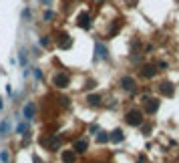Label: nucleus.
<instances>
[{
  "mask_svg": "<svg viewBox=\"0 0 179 163\" xmlns=\"http://www.w3.org/2000/svg\"><path fill=\"white\" fill-rule=\"evenodd\" d=\"M123 87L133 91V89H135V81H133V79H123Z\"/></svg>",
  "mask_w": 179,
  "mask_h": 163,
  "instance_id": "nucleus-5",
  "label": "nucleus"
},
{
  "mask_svg": "<svg viewBox=\"0 0 179 163\" xmlns=\"http://www.w3.org/2000/svg\"><path fill=\"white\" fill-rule=\"evenodd\" d=\"M67 77H65V75H58V77H56L55 79V83H56V87H65V85H67Z\"/></svg>",
  "mask_w": 179,
  "mask_h": 163,
  "instance_id": "nucleus-4",
  "label": "nucleus"
},
{
  "mask_svg": "<svg viewBox=\"0 0 179 163\" xmlns=\"http://www.w3.org/2000/svg\"><path fill=\"white\" fill-rule=\"evenodd\" d=\"M127 121H129V123H133V125H139V123H141V119H139V113H129Z\"/></svg>",
  "mask_w": 179,
  "mask_h": 163,
  "instance_id": "nucleus-2",
  "label": "nucleus"
},
{
  "mask_svg": "<svg viewBox=\"0 0 179 163\" xmlns=\"http://www.w3.org/2000/svg\"><path fill=\"white\" fill-rule=\"evenodd\" d=\"M0 161H2V163H10V153L6 151V149L0 151Z\"/></svg>",
  "mask_w": 179,
  "mask_h": 163,
  "instance_id": "nucleus-3",
  "label": "nucleus"
},
{
  "mask_svg": "<svg viewBox=\"0 0 179 163\" xmlns=\"http://www.w3.org/2000/svg\"><path fill=\"white\" fill-rule=\"evenodd\" d=\"M32 117H34V105H32V103H28V105L24 107V119L30 121Z\"/></svg>",
  "mask_w": 179,
  "mask_h": 163,
  "instance_id": "nucleus-1",
  "label": "nucleus"
},
{
  "mask_svg": "<svg viewBox=\"0 0 179 163\" xmlns=\"http://www.w3.org/2000/svg\"><path fill=\"white\" fill-rule=\"evenodd\" d=\"M85 149H87V143H85V141H78L77 145H75V151H78V153L85 151Z\"/></svg>",
  "mask_w": 179,
  "mask_h": 163,
  "instance_id": "nucleus-6",
  "label": "nucleus"
},
{
  "mask_svg": "<svg viewBox=\"0 0 179 163\" xmlns=\"http://www.w3.org/2000/svg\"><path fill=\"white\" fill-rule=\"evenodd\" d=\"M111 139H113V141H117V143H119V141H123V135H121V131H115Z\"/></svg>",
  "mask_w": 179,
  "mask_h": 163,
  "instance_id": "nucleus-7",
  "label": "nucleus"
},
{
  "mask_svg": "<svg viewBox=\"0 0 179 163\" xmlns=\"http://www.w3.org/2000/svg\"><path fill=\"white\" fill-rule=\"evenodd\" d=\"M91 103H101V97H91Z\"/></svg>",
  "mask_w": 179,
  "mask_h": 163,
  "instance_id": "nucleus-9",
  "label": "nucleus"
},
{
  "mask_svg": "<svg viewBox=\"0 0 179 163\" xmlns=\"http://www.w3.org/2000/svg\"><path fill=\"white\" fill-rule=\"evenodd\" d=\"M63 159H65V163H73V159H75V157L68 153V155H65V157H63Z\"/></svg>",
  "mask_w": 179,
  "mask_h": 163,
  "instance_id": "nucleus-8",
  "label": "nucleus"
}]
</instances>
